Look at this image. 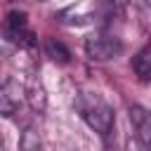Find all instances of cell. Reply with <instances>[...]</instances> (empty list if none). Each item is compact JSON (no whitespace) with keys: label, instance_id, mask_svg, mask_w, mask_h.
I'll return each instance as SVG.
<instances>
[{"label":"cell","instance_id":"cell-8","mask_svg":"<svg viewBox=\"0 0 151 151\" xmlns=\"http://www.w3.org/2000/svg\"><path fill=\"white\" fill-rule=\"evenodd\" d=\"M45 57H50L54 64H68L71 61L68 47L61 40H57V38H47L45 40Z\"/></svg>","mask_w":151,"mask_h":151},{"label":"cell","instance_id":"cell-10","mask_svg":"<svg viewBox=\"0 0 151 151\" xmlns=\"http://www.w3.org/2000/svg\"><path fill=\"white\" fill-rule=\"evenodd\" d=\"M38 2H42V0H38Z\"/></svg>","mask_w":151,"mask_h":151},{"label":"cell","instance_id":"cell-5","mask_svg":"<svg viewBox=\"0 0 151 151\" xmlns=\"http://www.w3.org/2000/svg\"><path fill=\"white\" fill-rule=\"evenodd\" d=\"M127 111H130V123H132L134 137L139 139L142 149H149V144H151V116H149V111L139 104H132Z\"/></svg>","mask_w":151,"mask_h":151},{"label":"cell","instance_id":"cell-6","mask_svg":"<svg viewBox=\"0 0 151 151\" xmlns=\"http://www.w3.org/2000/svg\"><path fill=\"white\" fill-rule=\"evenodd\" d=\"M24 97L28 99V104H31V109H33V111H38V113H42V111H45L47 94H45V87H42L40 78H31V80L26 83V87H24Z\"/></svg>","mask_w":151,"mask_h":151},{"label":"cell","instance_id":"cell-3","mask_svg":"<svg viewBox=\"0 0 151 151\" xmlns=\"http://www.w3.org/2000/svg\"><path fill=\"white\" fill-rule=\"evenodd\" d=\"M2 33L9 42H17V45H24V47H31L35 45V35L31 33L28 28V17L26 12H19V9H12L5 21H2Z\"/></svg>","mask_w":151,"mask_h":151},{"label":"cell","instance_id":"cell-2","mask_svg":"<svg viewBox=\"0 0 151 151\" xmlns=\"http://www.w3.org/2000/svg\"><path fill=\"white\" fill-rule=\"evenodd\" d=\"M123 52V42L109 33H92L85 38V54L92 61H109Z\"/></svg>","mask_w":151,"mask_h":151},{"label":"cell","instance_id":"cell-9","mask_svg":"<svg viewBox=\"0 0 151 151\" xmlns=\"http://www.w3.org/2000/svg\"><path fill=\"white\" fill-rule=\"evenodd\" d=\"M142 151H146V149H142Z\"/></svg>","mask_w":151,"mask_h":151},{"label":"cell","instance_id":"cell-7","mask_svg":"<svg viewBox=\"0 0 151 151\" xmlns=\"http://www.w3.org/2000/svg\"><path fill=\"white\" fill-rule=\"evenodd\" d=\"M132 71L142 83H149V78H151V47L149 45H144L132 57Z\"/></svg>","mask_w":151,"mask_h":151},{"label":"cell","instance_id":"cell-4","mask_svg":"<svg viewBox=\"0 0 151 151\" xmlns=\"http://www.w3.org/2000/svg\"><path fill=\"white\" fill-rule=\"evenodd\" d=\"M21 101H24V87L14 78H7L5 83H0V116L12 118L19 111Z\"/></svg>","mask_w":151,"mask_h":151},{"label":"cell","instance_id":"cell-1","mask_svg":"<svg viewBox=\"0 0 151 151\" xmlns=\"http://www.w3.org/2000/svg\"><path fill=\"white\" fill-rule=\"evenodd\" d=\"M78 116L87 123L90 130H94L99 137H109L113 130V109L109 101L97 92H78L73 101Z\"/></svg>","mask_w":151,"mask_h":151}]
</instances>
